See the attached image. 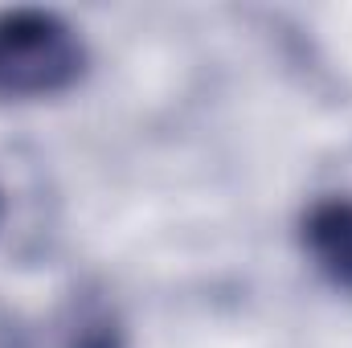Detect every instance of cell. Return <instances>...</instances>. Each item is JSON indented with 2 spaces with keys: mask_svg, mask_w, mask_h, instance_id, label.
Returning a JSON list of instances; mask_svg holds the SVG:
<instances>
[{
  "mask_svg": "<svg viewBox=\"0 0 352 348\" xmlns=\"http://www.w3.org/2000/svg\"><path fill=\"white\" fill-rule=\"evenodd\" d=\"M87 45L78 29L50 8L0 12V98H45L82 78Z\"/></svg>",
  "mask_w": 352,
  "mask_h": 348,
  "instance_id": "obj_1",
  "label": "cell"
},
{
  "mask_svg": "<svg viewBox=\"0 0 352 348\" xmlns=\"http://www.w3.org/2000/svg\"><path fill=\"white\" fill-rule=\"evenodd\" d=\"M0 217H4V193H0Z\"/></svg>",
  "mask_w": 352,
  "mask_h": 348,
  "instance_id": "obj_3",
  "label": "cell"
},
{
  "mask_svg": "<svg viewBox=\"0 0 352 348\" xmlns=\"http://www.w3.org/2000/svg\"><path fill=\"white\" fill-rule=\"evenodd\" d=\"M299 242L324 283L352 295V197H320L307 205Z\"/></svg>",
  "mask_w": 352,
  "mask_h": 348,
  "instance_id": "obj_2",
  "label": "cell"
}]
</instances>
